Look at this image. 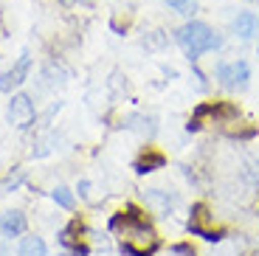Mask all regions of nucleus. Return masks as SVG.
Instances as JSON below:
<instances>
[{
    "label": "nucleus",
    "instance_id": "f257e3e1",
    "mask_svg": "<svg viewBox=\"0 0 259 256\" xmlns=\"http://www.w3.org/2000/svg\"><path fill=\"white\" fill-rule=\"evenodd\" d=\"M110 231L121 237L118 250L124 256H155V250L161 248V237L136 205H127L124 211H118L110 220Z\"/></svg>",
    "mask_w": 259,
    "mask_h": 256
},
{
    "label": "nucleus",
    "instance_id": "f03ea898",
    "mask_svg": "<svg viewBox=\"0 0 259 256\" xmlns=\"http://www.w3.org/2000/svg\"><path fill=\"white\" fill-rule=\"evenodd\" d=\"M175 42L183 48L189 62H197L203 54L223 48V34L217 31V28H211L208 23H203V20L192 17L175 31Z\"/></svg>",
    "mask_w": 259,
    "mask_h": 256
},
{
    "label": "nucleus",
    "instance_id": "7ed1b4c3",
    "mask_svg": "<svg viewBox=\"0 0 259 256\" xmlns=\"http://www.w3.org/2000/svg\"><path fill=\"white\" fill-rule=\"evenodd\" d=\"M186 228H189V234H194V237H203L206 242H220V239L226 237V231L214 225V214H211V208H208L206 203H194V205H192Z\"/></svg>",
    "mask_w": 259,
    "mask_h": 256
},
{
    "label": "nucleus",
    "instance_id": "20e7f679",
    "mask_svg": "<svg viewBox=\"0 0 259 256\" xmlns=\"http://www.w3.org/2000/svg\"><path fill=\"white\" fill-rule=\"evenodd\" d=\"M237 107L228 102H206L194 110L192 121H189V130H200L203 124H231L237 118Z\"/></svg>",
    "mask_w": 259,
    "mask_h": 256
},
{
    "label": "nucleus",
    "instance_id": "39448f33",
    "mask_svg": "<svg viewBox=\"0 0 259 256\" xmlns=\"http://www.w3.org/2000/svg\"><path fill=\"white\" fill-rule=\"evenodd\" d=\"M6 121L12 124L14 130H28L34 121H37V107H34V102H31L28 93H14V96L9 99Z\"/></svg>",
    "mask_w": 259,
    "mask_h": 256
},
{
    "label": "nucleus",
    "instance_id": "423d86ee",
    "mask_svg": "<svg viewBox=\"0 0 259 256\" xmlns=\"http://www.w3.org/2000/svg\"><path fill=\"white\" fill-rule=\"evenodd\" d=\"M28 73H31V54L23 51L20 59L9 68L6 73H0V93H12L14 88H20V84L28 79Z\"/></svg>",
    "mask_w": 259,
    "mask_h": 256
},
{
    "label": "nucleus",
    "instance_id": "0eeeda50",
    "mask_svg": "<svg viewBox=\"0 0 259 256\" xmlns=\"http://www.w3.org/2000/svg\"><path fill=\"white\" fill-rule=\"evenodd\" d=\"M231 31H234V37L242 39V42L259 37V14L256 12H240L231 20Z\"/></svg>",
    "mask_w": 259,
    "mask_h": 256
},
{
    "label": "nucleus",
    "instance_id": "6e6552de",
    "mask_svg": "<svg viewBox=\"0 0 259 256\" xmlns=\"http://www.w3.org/2000/svg\"><path fill=\"white\" fill-rule=\"evenodd\" d=\"M79 228H82V223H79V220H71V223L59 231V242L71 250V256H88V253H91V248H88V242H84L82 237H76Z\"/></svg>",
    "mask_w": 259,
    "mask_h": 256
},
{
    "label": "nucleus",
    "instance_id": "1a4fd4ad",
    "mask_svg": "<svg viewBox=\"0 0 259 256\" xmlns=\"http://www.w3.org/2000/svg\"><path fill=\"white\" fill-rule=\"evenodd\" d=\"M26 228H28V220H26V214L20 211V208H9V211L0 214V234H3V237H9V239L23 237Z\"/></svg>",
    "mask_w": 259,
    "mask_h": 256
},
{
    "label": "nucleus",
    "instance_id": "9d476101",
    "mask_svg": "<svg viewBox=\"0 0 259 256\" xmlns=\"http://www.w3.org/2000/svg\"><path fill=\"white\" fill-rule=\"evenodd\" d=\"M166 166V155L158 152V149L147 147L141 155L136 158V163H133V169H136L138 175H149V172H158V169Z\"/></svg>",
    "mask_w": 259,
    "mask_h": 256
},
{
    "label": "nucleus",
    "instance_id": "9b49d317",
    "mask_svg": "<svg viewBox=\"0 0 259 256\" xmlns=\"http://www.w3.org/2000/svg\"><path fill=\"white\" fill-rule=\"evenodd\" d=\"M144 200H147V205L155 214H169V211H172V205L178 203L175 194L161 192V189H147V192H144Z\"/></svg>",
    "mask_w": 259,
    "mask_h": 256
},
{
    "label": "nucleus",
    "instance_id": "f8f14e48",
    "mask_svg": "<svg viewBox=\"0 0 259 256\" xmlns=\"http://www.w3.org/2000/svg\"><path fill=\"white\" fill-rule=\"evenodd\" d=\"M251 82V65L248 59H234L231 62V90H245Z\"/></svg>",
    "mask_w": 259,
    "mask_h": 256
},
{
    "label": "nucleus",
    "instance_id": "ddd939ff",
    "mask_svg": "<svg viewBox=\"0 0 259 256\" xmlns=\"http://www.w3.org/2000/svg\"><path fill=\"white\" fill-rule=\"evenodd\" d=\"M127 127L133 130V133L144 135V138H152V135L158 133V124H155V118H152V115H130Z\"/></svg>",
    "mask_w": 259,
    "mask_h": 256
},
{
    "label": "nucleus",
    "instance_id": "4468645a",
    "mask_svg": "<svg viewBox=\"0 0 259 256\" xmlns=\"http://www.w3.org/2000/svg\"><path fill=\"white\" fill-rule=\"evenodd\" d=\"M17 256H48V248L42 242V237H23L20 239Z\"/></svg>",
    "mask_w": 259,
    "mask_h": 256
},
{
    "label": "nucleus",
    "instance_id": "2eb2a0df",
    "mask_svg": "<svg viewBox=\"0 0 259 256\" xmlns=\"http://www.w3.org/2000/svg\"><path fill=\"white\" fill-rule=\"evenodd\" d=\"M163 3H166V6L172 9L175 14H181V17H189V20H192L194 14L200 12V0H163Z\"/></svg>",
    "mask_w": 259,
    "mask_h": 256
},
{
    "label": "nucleus",
    "instance_id": "dca6fc26",
    "mask_svg": "<svg viewBox=\"0 0 259 256\" xmlns=\"http://www.w3.org/2000/svg\"><path fill=\"white\" fill-rule=\"evenodd\" d=\"M51 200L59 205V208H65V211H73L76 208V197H73V192L68 189V186H57L51 192Z\"/></svg>",
    "mask_w": 259,
    "mask_h": 256
},
{
    "label": "nucleus",
    "instance_id": "f3484780",
    "mask_svg": "<svg viewBox=\"0 0 259 256\" xmlns=\"http://www.w3.org/2000/svg\"><path fill=\"white\" fill-rule=\"evenodd\" d=\"M46 79H48L51 84H57V82L65 84L68 79H71V71H68L62 62H48V65H46Z\"/></svg>",
    "mask_w": 259,
    "mask_h": 256
},
{
    "label": "nucleus",
    "instance_id": "a211bd4d",
    "mask_svg": "<svg viewBox=\"0 0 259 256\" xmlns=\"http://www.w3.org/2000/svg\"><path fill=\"white\" fill-rule=\"evenodd\" d=\"M141 45L147 48V51H161V48H166V45H169V37H166V31L158 28V31H149L147 37L141 39Z\"/></svg>",
    "mask_w": 259,
    "mask_h": 256
},
{
    "label": "nucleus",
    "instance_id": "6ab92c4d",
    "mask_svg": "<svg viewBox=\"0 0 259 256\" xmlns=\"http://www.w3.org/2000/svg\"><path fill=\"white\" fill-rule=\"evenodd\" d=\"M214 76H217V82H220L223 88H231V62H217Z\"/></svg>",
    "mask_w": 259,
    "mask_h": 256
},
{
    "label": "nucleus",
    "instance_id": "aec40b11",
    "mask_svg": "<svg viewBox=\"0 0 259 256\" xmlns=\"http://www.w3.org/2000/svg\"><path fill=\"white\" fill-rule=\"evenodd\" d=\"M23 178H26V175H23V169H17L14 175H9V178L3 180V183H0V189H3V192H14V189H17V186L23 183Z\"/></svg>",
    "mask_w": 259,
    "mask_h": 256
},
{
    "label": "nucleus",
    "instance_id": "412c9836",
    "mask_svg": "<svg viewBox=\"0 0 259 256\" xmlns=\"http://www.w3.org/2000/svg\"><path fill=\"white\" fill-rule=\"evenodd\" d=\"M0 256H6V248H3V245H0Z\"/></svg>",
    "mask_w": 259,
    "mask_h": 256
},
{
    "label": "nucleus",
    "instance_id": "4be33fe9",
    "mask_svg": "<svg viewBox=\"0 0 259 256\" xmlns=\"http://www.w3.org/2000/svg\"><path fill=\"white\" fill-rule=\"evenodd\" d=\"M59 256H71V253H59Z\"/></svg>",
    "mask_w": 259,
    "mask_h": 256
},
{
    "label": "nucleus",
    "instance_id": "5701e85b",
    "mask_svg": "<svg viewBox=\"0 0 259 256\" xmlns=\"http://www.w3.org/2000/svg\"><path fill=\"white\" fill-rule=\"evenodd\" d=\"M256 51H259V45H256Z\"/></svg>",
    "mask_w": 259,
    "mask_h": 256
}]
</instances>
